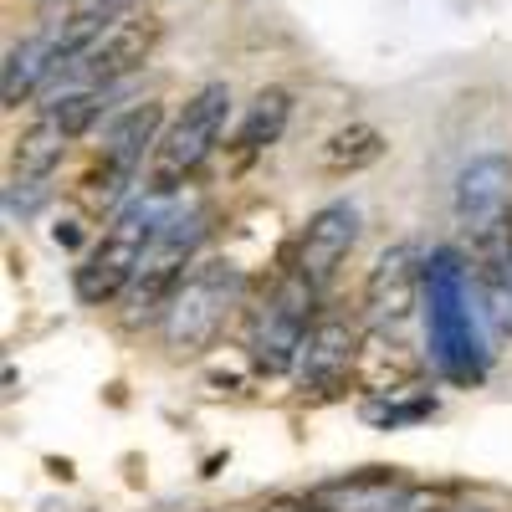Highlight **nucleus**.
<instances>
[{
    "label": "nucleus",
    "mask_w": 512,
    "mask_h": 512,
    "mask_svg": "<svg viewBox=\"0 0 512 512\" xmlns=\"http://www.w3.org/2000/svg\"><path fill=\"white\" fill-rule=\"evenodd\" d=\"M384 159V134L374 123H344L323 144V169L328 175H359V169Z\"/></svg>",
    "instance_id": "dca6fc26"
},
{
    "label": "nucleus",
    "mask_w": 512,
    "mask_h": 512,
    "mask_svg": "<svg viewBox=\"0 0 512 512\" xmlns=\"http://www.w3.org/2000/svg\"><path fill=\"white\" fill-rule=\"evenodd\" d=\"M287 118H292V93L287 88H267V93H256L246 118L236 123V154H262L272 149L282 134H287Z\"/></svg>",
    "instance_id": "2eb2a0df"
},
{
    "label": "nucleus",
    "mask_w": 512,
    "mask_h": 512,
    "mask_svg": "<svg viewBox=\"0 0 512 512\" xmlns=\"http://www.w3.org/2000/svg\"><path fill=\"white\" fill-rule=\"evenodd\" d=\"M62 72V47L52 31H41L31 41H21V47L6 52V72H0V98H6V108H21L41 82Z\"/></svg>",
    "instance_id": "f8f14e48"
},
{
    "label": "nucleus",
    "mask_w": 512,
    "mask_h": 512,
    "mask_svg": "<svg viewBox=\"0 0 512 512\" xmlns=\"http://www.w3.org/2000/svg\"><path fill=\"white\" fill-rule=\"evenodd\" d=\"M262 512H323V507H318L313 492H308V497H277V502H267Z\"/></svg>",
    "instance_id": "6ab92c4d"
},
{
    "label": "nucleus",
    "mask_w": 512,
    "mask_h": 512,
    "mask_svg": "<svg viewBox=\"0 0 512 512\" xmlns=\"http://www.w3.org/2000/svg\"><path fill=\"white\" fill-rule=\"evenodd\" d=\"M466 512H477V507H466Z\"/></svg>",
    "instance_id": "aec40b11"
},
{
    "label": "nucleus",
    "mask_w": 512,
    "mask_h": 512,
    "mask_svg": "<svg viewBox=\"0 0 512 512\" xmlns=\"http://www.w3.org/2000/svg\"><path fill=\"white\" fill-rule=\"evenodd\" d=\"M108 98H113V88H77V93H62L57 103H47V113L72 134V144L82 139V134H93L98 128V118L108 113Z\"/></svg>",
    "instance_id": "f3484780"
},
{
    "label": "nucleus",
    "mask_w": 512,
    "mask_h": 512,
    "mask_svg": "<svg viewBox=\"0 0 512 512\" xmlns=\"http://www.w3.org/2000/svg\"><path fill=\"white\" fill-rule=\"evenodd\" d=\"M67 144H72V134L67 128L41 108L21 134H16V144H11V175H26V180H47L52 169L62 164V154H67Z\"/></svg>",
    "instance_id": "4468645a"
},
{
    "label": "nucleus",
    "mask_w": 512,
    "mask_h": 512,
    "mask_svg": "<svg viewBox=\"0 0 512 512\" xmlns=\"http://www.w3.org/2000/svg\"><path fill=\"white\" fill-rule=\"evenodd\" d=\"M359 359H364L359 328L349 318H318L303 354L292 364V379L308 400H338L349 390V379L359 374Z\"/></svg>",
    "instance_id": "6e6552de"
},
{
    "label": "nucleus",
    "mask_w": 512,
    "mask_h": 512,
    "mask_svg": "<svg viewBox=\"0 0 512 512\" xmlns=\"http://www.w3.org/2000/svg\"><path fill=\"white\" fill-rule=\"evenodd\" d=\"M246 297V272L226 256H210V262H195L190 277L180 282V292L169 297V308L159 318V338L175 359H195L205 354L216 338L226 333V323L236 318Z\"/></svg>",
    "instance_id": "f257e3e1"
},
{
    "label": "nucleus",
    "mask_w": 512,
    "mask_h": 512,
    "mask_svg": "<svg viewBox=\"0 0 512 512\" xmlns=\"http://www.w3.org/2000/svg\"><path fill=\"white\" fill-rule=\"evenodd\" d=\"M390 400H369L364 405V420H374V425H384V431H400V425H410V420H425L436 410V400L431 395H415V400H400L405 390H384Z\"/></svg>",
    "instance_id": "a211bd4d"
},
{
    "label": "nucleus",
    "mask_w": 512,
    "mask_h": 512,
    "mask_svg": "<svg viewBox=\"0 0 512 512\" xmlns=\"http://www.w3.org/2000/svg\"><path fill=\"white\" fill-rule=\"evenodd\" d=\"M512 216V159L507 154H477L456 175V221L472 236L482 226H497Z\"/></svg>",
    "instance_id": "9b49d317"
},
{
    "label": "nucleus",
    "mask_w": 512,
    "mask_h": 512,
    "mask_svg": "<svg viewBox=\"0 0 512 512\" xmlns=\"http://www.w3.org/2000/svg\"><path fill=\"white\" fill-rule=\"evenodd\" d=\"M154 41H159V21L149 11H128L103 36H93L88 47L67 62L62 77L82 82V88H118L128 72H139L154 57Z\"/></svg>",
    "instance_id": "0eeeda50"
},
{
    "label": "nucleus",
    "mask_w": 512,
    "mask_h": 512,
    "mask_svg": "<svg viewBox=\"0 0 512 512\" xmlns=\"http://www.w3.org/2000/svg\"><path fill=\"white\" fill-rule=\"evenodd\" d=\"M159 226H164V210H159V205H149V200L123 205L118 216L103 226V236L93 241V251L82 256V267L72 272L77 303H82V308H108V303H118V297L134 287V277H139V267H144V256H149Z\"/></svg>",
    "instance_id": "7ed1b4c3"
},
{
    "label": "nucleus",
    "mask_w": 512,
    "mask_h": 512,
    "mask_svg": "<svg viewBox=\"0 0 512 512\" xmlns=\"http://www.w3.org/2000/svg\"><path fill=\"white\" fill-rule=\"evenodd\" d=\"M415 287H420V267H415V246L395 241L379 251V262L364 277V323L374 333H390L400 323H410L415 308Z\"/></svg>",
    "instance_id": "9d476101"
},
{
    "label": "nucleus",
    "mask_w": 512,
    "mask_h": 512,
    "mask_svg": "<svg viewBox=\"0 0 512 512\" xmlns=\"http://www.w3.org/2000/svg\"><path fill=\"white\" fill-rule=\"evenodd\" d=\"M128 11H139V0H72V6L47 26L52 36H57V47H62V72H67V62L88 47L93 36H103L113 21H123Z\"/></svg>",
    "instance_id": "ddd939ff"
},
{
    "label": "nucleus",
    "mask_w": 512,
    "mask_h": 512,
    "mask_svg": "<svg viewBox=\"0 0 512 512\" xmlns=\"http://www.w3.org/2000/svg\"><path fill=\"white\" fill-rule=\"evenodd\" d=\"M318 292H323V287H313V282H303L297 272H287V277L272 287L267 303L256 308L251 338H246L256 374H292L297 354H303L308 333H313V323H318Z\"/></svg>",
    "instance_id": "423d86ee"
},
{
    "label": "nucleus",
    "mask_w": 512,
    "mask_h": 512,
    "mask_svg": "<svg viewBox=\"0 0 512 512\" xmlns=\"http://www.w3.org/2000/svg\"><path fill=\"white\" fill-rule=\"evenodd\" d=\"M354 246H359V205L354 200H333V205L318 210L303 231H297L292 256H287V272H297L313 287H328L333 272L349 262Z\"/></svg>",
    "instance_id": "1a4fd4ad"
},
{
    "label": "nucleus",
    "mask_w": 512,
    "mask_h": 512,
    "mask_svg": "<svg viewBox=\"0 0 512 512\" xmlns=\"http://www.w3.org/2000/svg\"><path fill=\"white\" fill-rule=\"evenodd\" d=\"M226 123H231V88H226V82H205L195 98H185V108L175 113V123L159 134L154 159L144 169V190L154 200L185 190L205 169V159L221 149Z\"/></svg>",
    "instance_id": "f03ea898"
},
{
    "label": "nucleus",
    "mask_w": 512,
    "mask_h": 512,
    "mask_svg": "<svg viewBox=\"0 0 512 512\" xmlns=\"http://www.w3.org/2000/svg\"><path fill=\"white\" fill-rule=\"evenodd\" d=\"M159 134H164V108H159L154 98L128 103V108L103 128V149H98V164L88 169V180H82V200L98 205V210L113 205L128 185L139 180V169H149Z\"/></svg>",
    "instance_id": "39448f33"
},
{
    "label": "nucleus",
    "mask_w": 512,
    "mask_h": 512,
    "mask_svg": "<svg viewBox=\"0 0 512 512\" xmlns=\"http://www.w3.org/2000/svg\"><path fill=\"white\" fill-rule=\"evenodd\" d=\"M205 241V216L190 210V216H164L144 267L134 277V287L123 292V328H144V323H159L169 297L180 292V282L190 277L195 267V251Z\"/></svg>",
    "instance_id": "20e7f679"
}]
</instances>
